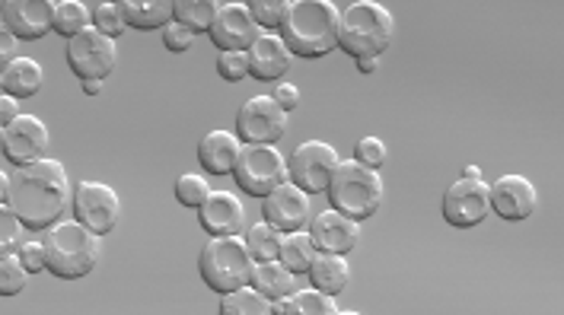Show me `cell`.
<instances>
[{
	"label": "cell",
	"instance_id": "17",
	"mask_svg": "<svg viewBox=\"0 0 564 315\" xmlns=\"http://www.w3.org/2000/svg\"><path fill=\"white\" fill-rule=\"evenodd\" d=\"M265 220L274 229L281 232H297V229H306L310 224V195L297 188L294 182H281L274 192H268L265 204Z\"/></svg>",
	"mask_w": 564,
	"mask_h": 315
},
{
	"label": "cell",
	"instance_id": "6",
	"mask_svg": "<svg viewBox=\"0 0 564 315\" xmlns=\"http://www.w3.org/2000/svg\"><path fill=\"white\" fill-rule=\"evenodd\" d=\"M252 268H256V258L249 256V249L239 236H210V242L198 258L202 281L220 296L252 284Z\"/></svg>",
	"mask_w": 564,
	"mask_h": 315
},
{
	"label": "cell",
	"instance_id": "28",
	"mask_svg": "<svg viewBox=\"0 0 564 315\" xmlns=\"http://www.w3.org/2000/svg\"><path fill=\"white\" fill-rule=\"evenodd\" d=\"M220 315H271V300L259 293L256 286H239L224 293L220 300Z\"/></svg>",
	"mask_w": 564,
	"mask_h": 315
},
{
	"label": "cell",
	"instance_id": "21",
	"mask_svg": "<svg viewBox=\"0 0 564 315\" xmlns=\"http://www.w3.org/2000/svg\"><path fill=\"white\" fill-rule=\"evenodd\" d=\"M239 150H242V143H239L237 134H230V131H210L198 143V163L205 166L208 175H230L234 166H237Z\"/></svg>",
	"mask_w": 564,
	"mask_h": 315
},
{
	"label": "cell",
	"instance_id": "5",
	"mask_svg": "<svg viewBox=\"0 0 564 315\" xmlns=\"http://www.w3.org/2000/svg\"><path fill=\"white\" fill-rule=\"evenodd\" d=\"M328 204L348 217L360 220H370L380 204H383V178L380 172L357 163V160H338V166L332 172V182L326 188Z\"/></svg>",
	"mask_w": 564,
	"mask_h": 315
},
{
	"label": "cell",
	"instance_id": "18",
	"mask_svg": "<svg viewBox=\"0 0 564 315\" xmlns=\"http://www.w3.org/2000/svg\"><path fill=\"white\" fill-rule=\"evenodd\" d=\"M310 239L316 246V252H335V256H348L360 239L355 217L328 207L313 224H310Z\"/></svg>",
	"mask_w": 564,
	"mask_h": 315
},
{
	"label": "cell",
	"instance_id": "16",
	"mask_svg": "<svg viewBox=\"0 0 564 315\" xmlns=\"http://www.w3.org/2000/svg\"><path fill=\"white\" fill-rule=\"evenodd\" d=\"M0 20L10 26L17 39H45L55 23V0H3Z\"/></svg>",
	"mask_w": 564,
	"mask_h": 315
},
{
	"label": "cell",
	"instance_id": "26",
	"mask_svg": "<svg viewBox=\"0 0 564 315\" xmlns=\"http://www.w3.org/2000/svg\"><path fill=\"white\" fill-rule=\"evenodd\" d=\"M313 258H316V246H313V239H310V232H284L281 236V249H278V261L288 268V271H294V274H306L310 271V264H313Z\"/></svg>",
	"mask_w": 564,
	"mask_h": 315
},
{
	"label": "cell",
	"instance_id": "48",
	"mask_svg": "<svg viewBox=\"0 0 564 315\" xmlns=\"http://www.w3.org/2000/svg\"><path fill=\"white\" fill-rule=\"evenodd\" d=\"M0 156H3V128H0Z\"/></svg>",
	"mask_w": 564,
	"mask_h": 315
},
{
	"label": "cell",
	"instance_id": "8",
	"mask_svg": "<svg viewBox=\"0 0 564 315\" xmlns=\"http://www.w3.org/2000/svg\"><path fill=\"white\" fill-rule=\"evenodd\" d=\"M119 64V48L116 39L102 35L96 26L77 32L74 39H67V67L80 77V80H106Z\"/></svg>",
	"mask_w": 564,
	"mask_h": 315
},
{
	"label": "cell",
	"instance_id": "36",
	"mask_svg": "<svg viewBox=\"0 0 564 315\" xmlns=\"http://www.w3.org/2000/svg\"><path fill=\"white\" fill-rule=\"evenodd\" d=\"M93 26L99 29L102 35H109V39H119L121 32L128 29V23H124V17H121L119 7H116V0H109V3H99V7H96V13H93Z\"/></svg>",
	"mask_w": 564,
	"mask_h": 315
},
{
	"label": "cell",
	"instance_id": "46",
	"mask_svg": "<svg viewBox=\"0 0 564 315\" xmlns=\"http://www.w3.org/2000/svg\"><path fill=\"white\" fill-rule=\"evenodd\" d=\"M7 195H10V175L0 172V204H7Z\"/></svg>",
	"mask_w": 564,
	"mask_h": 315
},
{
	"label": "cell",
	"instance_id": "32",
	"mask_svg": "<svg viewBox=\"0 0 564 315\" xmlns=\"http://www.w3.org/2000/svg\"><path fill=\"white\" fill-rule=\"evenodd\" d=\"M210 195L208 188V178L205 175H195V172H185V175H178L176 182V200L182 204V207H202L205 204V198Z\"/></svg>",
	"mask_w": 564,
	"mask_h": 315
},
{
	"label": "cell",
	"instance_id": "24",
	"mask_svg": "<svg viewBox=\"0 0 564 315\" xmlns=\"http://www.w3.org/2000/svg\"><path fill=\"white\" fill-rule=\"evenodd\" d=\"M306 274H310L313 286L328 293V296H338L348 286V281H351L348 261H345V256H335V252H316Z\"/></svg>",
	"mask_w": 564,
	"mask_h": 315
},
{
	"label": "cell",
	"instance_id": "40",
	"mask_svg": "<svg viewBox=\"0 0 564 315\" xmlns=\"http://www.w3.org/2000/svg\"><path fill=\"white\" fill-rule=\"evenodd\" d=\"M17 258H20V264H23L30 274L45 271V246H42V242H20Z\"/></svg>",
	"mask_w": 564,
	"mask_h": 315
},
{
	"label": "cell",
	"instance_id": "33",
	"mask_svg": "<svg viewBox=\"0 0 564 315\" xmlns=\"http://www.w3.org/2000/svg\"><path fill=\"white\" fill-rule=\"evenodd\" d=\"M26 278H30V271L20 264V258H0V296H20L26 290Z\"/></svg>",
	"mask_w": 564,
	"mask_h": 315
},
{
	"label": "cell",
	"instance_id": "12",
	"mask_svg": "<svg viewBox=\"0 0 564 315\" xmlns=\"http://www.w3.org/2000/svg\"><path fill=\"white\" fill-rule=\"evenodd\" d=\"M444 220L449 227L469 229L478 227L488 214H491V198H488V185L481 178H456L449 188H446L444 204Z\"/></svg>",
	"mask_w": 564,
	"mask_h": 315
},
{
	"label": "cell",
	"instance_id": "19",
	"mask_svg": "<svg viewBox=\"0 0 564 315\" xmlns=\"http://www.w3.org/2000/svg\"><path fill=\"white\" fill-rule=\"evenodd\" d=\"M246 57H249V74L262 84H278L291 64H294V52L288 48V42L274 32L268 35H259L249 48H246Z\"/></svg>",
	"mask_w": 564,
	"mask_h": 315
},
{
	"label": "cell",
	"instance_id": "2",
	"mask_svg": "<svg viewBox=\"0 0 564 315\" xmlns=\"http://www.w3.org/2000/svg\"><path fill=\"white\" fill-rule=\"evenodd\" d=\"M341 13L332 0H291L281 39L300 57H326L338 48Z\"/></svg>",
	"mask_w": 564,
	"mask_h": 315
},
{
	"label": "cell",
	"instance_id": "39",
	"mask_svg": "<svg viewBox=\"0 0 564 315\" xmlns=\"http://www.w3.org/2000/svg\"><path fill=\"white\" fill-rule=\"evenodd\" d=\"M192 39H195V32H192V29L178 26V23H166V26H163V45H166L173 55L188 52V48H192Z\"/></svg>",
	"mask_w": 564,
	"mask_h": 315
},
{
	"label": "cell",
	"instance_id": "29",
	"mask_svg": "<svg viewBox=\"0 0 564 315\" xmlns=\"http://www.w3.org/2000/svg\"><path fill=\"white\" fill-rule=\"evenodd\" d=\"M89 26H93V13L80 0H61V3H55V23H52V29L58 35L74 39L77 32H84Z\"/></svg>",
	"mask_w": 564,
	"mask_h": 315
},
{
	"label": "cell",
	"instance_id": "41",
	"mask_svg": "<svg viewBox=\"0 0 564 315\" xmlns=\"http://www.w3.org/2000/svg\"><path fill=\"white\" fill-rule=\"evenodd\" d=\"M271 96H274V102H278V106H281L288 115L294 112V109L300 106V89L294 84H281V80H278V86H274V93H271Z\"/></svg>",
	"mask_w": 564,
	"mask_h": 315
},
{
	"label": "cell",
	"instance_id": "31",
	"mask_svg": "<svg viewBox=\"0 0 564 315\" xmlns=\"http://www.w3.org/2000/svg\"><path fill=\"white\" fill-rule=\"evenodd\" d=\"M246 7L262 29H281L288 20L291 0H246Z\"/></svg>",
	"mask_w": 564,
	"mask_h": 315
},
{
	"label": "cell",
	"instance_id": "43",
	"mask_svg": "<svg viewBox=\"0 0 564 315\" xmlns=\"http://www.w3.org/2000/svg\"><path fill=\"white\" fill-rule=\"evenodd\" d=\"M17 115H20V102H17L13 96L0 93V128H7Z\"/></svg>",
	"mask_w": 564,
	"mask_h": 315
},
{
	"label": "cell",
	"instance_id": "7",
	"mask_svg": "<svg viewBox=\"0 0 564 315\" xmlns=\"http://www.w3.org/2000/svg\"><path fill=\"white\" fill-rule=\"evenodd\" d=\"M234 175L246 195L265 198L268 192H274L281 182H288V160L281 156V150L274 143H246L239 150Z\"/></svg>",
	"mask_w": 564,
	"mask_h": 315
},
{
	"label": "cell",
	"instance_id": "49",
	"mask_svg": "<svg viewBox=\"0 0 564 315\" xmlns=\"http://www.w3.org/2000/svg\"><path fill=\"white\" fill-rule=\"evenodd\" d=\"M0 93H3V89H0Z\"/></svg>",
	"mask_w": 564,
	"mask_h": 315
},
{
	"label": "cell",
	"instance_id": "14",
	"mask_svg": "<svg viewBox=\"0 0 564 315\" xmlns=\"http://www.w3.org/2000/svg\"><path fill=\"white\" fill-rule=\"evenodd\" d=\"M208 35L220 52H246L262 35V26L252 20L246 3H224L210 23Z\"/></svg>",
	"mask_w": 564,
	"mask_h": 315
},
{
	"label": "cell",
	"instance_id": "27",
	"mask_svg": "<svg viewBox=\"0 0 564 315\" xmlns=\"http://www.w3.org/2000/svg\"><path fill=\"white\" fill-rule=\"evenodd\" d=\"M220 10V0H173V23L198 32H208L214 17Z\"/></svg>",
	"mask_w": 564,
	"mask_h": 315
},
{
	"label": "cell",
	"instance_id": "30",
	"mask_svg": "<svg viewBox=\"0 0 564 315\" xmlns=\"http://www.w3.org/2000/svg\"><path fill=\"white\" fill-rule=\"evenodd\" d=\"M246 249H249V256L256 258V261H271V258H278V249H281V229H274L271 224H256V227L246 229Z\"/></svg>",
	"mask_w": 564,
	"mask_h": 315
},
{
	"label": "cell",
	"instance_id": "37",
	"mask_svg": "<svg viewBox=\"0 0 564 315\" xmlns=\"http://www.w3.org/2000/svg\"><path fill=\"white\" fill-rule=\"evenodd\" d=\"M217 74L227 84L246 80L249 77V57H246V52H220V57H217Z\"/></svg>",
	"mask_w": 564,
	"mask_h": 315
},
{
	"label": "cell",
	"instance_id": "38",
	"mask_svg": "<svg viewBox=\"0 0 564 315\" xmlns=\"http://www.w3.org/2000/svg\"><path fill=\"white\" fill-rule=\"evenodd\" d=\"M355 160L357 163H364V166H370V170L383 166V160H387V143L380 141V138H360V141L355 143Z\"/></svg>",
	"mask_w": 564,
	"mask_h": 315
},
{
	"label": "cell",
	"instance_id": "45",
	"mask_svg": "<svg viewBox=\"0 0 564 315\" xmlns=\"http://www.w3.org/2000/svg\"><path fill=\"white\" fill-rule=\"evenodd\" d=\"M80 84H84V93H87V96H99L106 80H80Z\"/></svg>",
	"mask_w": 564,
	"mask_h": 315
},
{
	"label": "cell",
	"instance_id": "20",
	"mask_svg": "<svg viewBox=\"0 0 564 315\" xmlns=\"http://www.w3.org/2000/svg\"><path fill=\"white\" fill-rule=\"evenodd\" d=\"M198 224L210 236H239L246 227V210L237 195L230 192H210L198 207Z\"/></svg>",
	"mask_w": 564,
	"mask_h": 315
},
{
	"label": "cell",
	"instance_id": "42",
	"mask_svg": "<svg viewBox=\"0 0 564 315\" xmlns=\"http://www.w3.org/2000/svg\"><path fill=\"white\" fill-rule=\"evenodd\" d=\"M17 42H20V39L10 32V26H7L3 20H0V70L17 57Z\"/></svg>",
	"mask_w": 564,
	"mask_h": 315
},
{
	"label": "cell",
	"instance_id": "10",
	"mask_svg": "<svg viewBox=\"0 0 564 315\" xmlns=\"http://www.w3.org/2000/svg\"><path fill=\"white\" fill-rule=\"evenodd\" d=\"M70 207L77 214V220L96 232V236H106L119 227L121 200L119 192L112 185H102V182H80L77 192H70Z\"/></svg>",
	"mask_w": 564,
	"mask_h": 315
},
{
	"label": "cell",
	"instance_id": "47",
	"mask_svg": "<svg viewBox=\"0 0 564 315\" xmlns=\"http://www.w3.org/2000/svg\"><path fill=\"white\" fill-rule=\"evenodd\" d=\"M463 175H466V178H481V170H478V166H466Z\"/></svg>",
	"mask_w": 564,
	"mask_h": 315
},
{
	"label": "cell",
	"instance_id": "1",
	"mask_svg": "<svg viewBox=\"0 0 564 315\" xmlns=\"http://www.w3.org/2000/svg\"><path fill=\"white\" fill-rule=\"evenodd\" d=\"M7 207L20 217V224L32 232H45L58 224L70 207V182L58 160H35L10 175Z\"/></svg>",
	"mask_w": 564,
	"mask_h": 315
},
{
	"label": "cell",
	"instance_id": "15",
	"mask_svg": "<svg viewBox=\"0 0 564 315\" xmlns=\"http://www.w3.org/2000/svg\"><path fill=\"white\" fill-rule=\"evenodd\" d=\"M488 198H491V210L510 220V224H520V220H530L535 214V204H539V192L527 175H501L491 188H488Z\"/></svg>",
	"mask_w": 564,
	"mask_h": 315
},
{
	"label": "cell",
	"instance_id": "3",
	"mask_svg": "<svg viewBox=\"0 0 564 315\" xmlns=\"http://www.w3.org/2000/svg\"><path fill=\"white\" fill-rule=\"evenodd\" d=\"M45 271H52L61 281H80L96 271L102 249L99 236L89 232L80 220L70 224H52L45 229Z\"/></svg>",
	"mask_w": 564,
	"mask_h": 315
},
{
	"label": "cell",
	"instance_id": "44",
	"mask_svg": "<svg viewBox=\"0 0 564 315\" xmlns=\"http://www.w3.org/2000/svg\"><path fill=\"white\" fill-rule=\"evenodd\" d=\"M357 70L360 74H373L377 70V57H357Z\"/></svg>",
	"mask_w": 564,
	"mask_h": 315
},
{
	"label": "cell",
	"instance_id": "23",
	"mask_svg": "<svg viewBox=\"0 0 564 315\" xmlns=\"http://www.w3.org/2000/svg\"><path fill=\"white\" fill-rule=\"evenodd\" d=\"M116 7L121 10L124 23L141 32L173 23V0H116Z\"/></svg>",
	"mask_w": 564,
	"mask_h": 315
},
{
	"label": "cell",
	"instance_id": "35",
	"mask_svg": "<svg viewBox=\"0 0 564 315\" xmlns=\"http://www.w3.org/2000/svg\"><path fill=\"white\" fill-rule=\"evenodd\" d=\"M294 303H297V315H335L338 313V306H335V296H328L323 290H303L294 296Z\"/></svg>",
	"mask_w": 564,
	"mask_h": 315
},
{
	"label": "cell",
	"instance_id": "25",
	"mask_svg": "<svg viewBox=\"0 0 564 315\" xmlns=\"http://www.w3.org/2000/svg\"><path fill=\"white\" fill-rule=\"evenodd\" d=\"M252 286H256L259 293H265L268 300L274 303V300L291 296V293L297 290V274L288 271L278 258H271V261H256V268H252Z\"/></svg>",
	"mask_w": 564,
	"mask_h": 315
},
{
	"label": "cell",
	"instance_id": "4",
	"mask_svg": "<svg viewBox=\"0 0 564 315\" xmlns=\"http://www.w3.org/2000/svg\"><path fill=\"white\" fill-rule=\"evenodd\" d=\"M395 39V20L377 0H355L338 23V48L345 55L380 57Z\"/></svg>",
	"mask_w": 564,
	"mask_h": 315
},
{
	"label": "cell",
	"instance_id": "9",
	"mask_svg": "<svg viewBox=\"0 0 564 315\" xmlns=\"http://www.w3.org/2000/svg\"><path fill=\"white\" fill-rule=\"evenodd\" d=\"M338 166V150L332 143L306 141L288 160V182H294L306 195H323Z\"/></svg>",
	"mask_w": 564,
	"mask_h": 315
},
{
	"label": "cell",
	"instance_id": "22",
	"mask_svg": "<svg viewBox=\"0 0 564 315\" xmlns=\"http://www.w3.org/2000/svg\"><path fill=\"white\" fill-rule=\"evenodd\" d=\"M42 84H45V70L32 57H13L0 70V89L13 99H32L42 89Z\"/></svg>",
	"mask_w": 564,
	"mask_h": 315
},
{
	"label": "cell",
	"instance_id": "34",
	"mask_svg": "<svg viewBox=\"0 0 564 315\" xmlns=\"http://www.w3.org/2000/svg\"><path fill=\"white\" fill-rule=\"evenodd\" d=\"M23 229L26 227L20 224V217L7 204H0V258L17 256V249L23 242Z\"/></svg>",
	"mask_w": 564,
	"mask_h": 315
},
{
	"label": "cell",
	"instance_id": "13",
	"mask_svg": "<svg viewBox=\"0 0 564 315\" xmlns=\"http://www.w3.org/2000/svg\"><path fill=\"white\" fill-rule=\"evenodd\" d=\"M45 153H48V128H45L42 118H35V115H17L3 128V156L13 166L35 163Z\"/></svg>",
	"mask_w": 564,
	"mask_h": 315
},
{
	"label": "cell",
	"instance_id": "11",
	"mask_svg": "<svg viewBox=\"0 0 564 315\" xmlns=\"http://www.w3.org/2000/svg\"><path fill=\"white\" fill-rule=\"evenodd\" d=\"M288 134V112L274 96H252L237 112V138L246 143H278Z\"/></svg>",
	"mask_w": 564,
	"mask_h": 315
}]
</instances>
